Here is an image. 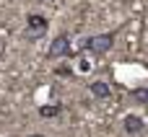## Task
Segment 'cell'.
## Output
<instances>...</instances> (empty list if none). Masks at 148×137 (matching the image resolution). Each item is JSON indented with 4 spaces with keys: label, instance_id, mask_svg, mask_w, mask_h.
Here are the masks:
<instances>
[{
    "label": "cell",
    "instance_id": "cell-4",
    "mask_svg": "<svg viewBox=\"0 0 148 137\" xmlns=\"http://www.w3.org/2000/svg\"><path fill=\"white\" fill-rule=\"evenodd\" d=\"M143 130H146L143 117H138V114H125V117H122V132H125V135L135 137V135H140Z\"/></svg>",
    "mask_w": 148,
    "mask_h": 137
},
{
    "label": "cell",
    "instance_id": "cell-5",
    "mask_svg": "<svg viewBox=\"0 0 148 137\" xmlns=\"http://www.w3.org/2000/svg\"><path fill=\"white\" fill-rule=\"evenodd\" d=\"M88 91H91V96L99 98V101H104V98L112 96V85H109L107 80H91V83H88Z\"/></svg>",
    "mask_w": 148,
    "mask_h": 137
},
{
    "label": "cell",
    "instance_id": "cell-6",
    "mask_svg": "<svg viewBox=\"0 0 148 137\" xmlns=\"http://www.w3.org/2000/svg\"><path fill=\"white\" fill-rule=\"evenodd\" d=\"M60 114H62V104H44V106H39V117L42 119H55Z\"/></svg>",
    "mask_w": 148,
    "mask_h": 137
},
{
    "label": "cell",
    "instance_id": "cell-1",
    "mask_svg": "<svg viewBox=\"0 0 148 137\" xmlns=\"http://www.w3.org/2000/svg\"><path fill=\"white\" fill-rule=\"evenodd\" d=\"M114 39H117V34H114V31L94 34V36H88V39H86V49H88L94 57H104V54L114 47Z\"/></svg>",
    "mask_w": 148,
    "mask_h": 137
},
{
    "label": "cell",
    "instance_id": "cell-3",
    "mask_svg": "<svg viewBox=\"0 0 148 137\" xmlns=\"http://www.w3.org/2000/svg\"><path fill=\"white\" fill-rule=\"evenodd\" d=\"M47 57L49 60H62V57H70V36L68 34H57L52 41H49V49H47Z\"/></svg>",
    "mask_w": 148,
    "mask_h": 137
},
{
    "label": "cell",
    "instance_id": "cell-9",
    "mask_svg": "<svg viewBox=\"0 0 148 137\" xmlns=\"http://www.w3.org/2000/svg\"><path fill=\"white\" fill-rule=\"evenodd\" d=\"M29 137H47V135H39V132H34V135H29Z\"/></svg>",
    "mask_w": 148,
    "mask_h": 137
},
{
    "label": "cell",
    "instance_id": "cell-2",
    "mask_svg": "<svg viewBox=\"0 0 148 137\" xmlns=\"http://www.w3.org/2000/svg\"><path fill=\"white\" fill-rule=\"evenodd\" d=\"M47 28H49V18L47 16H42V13H29L26 16V39L29 41H36V39H42L44 34H47Z\"/></svg>",
    "mask_w": 148,
    "mask_h": 137
},
{
    "label": "cell",
    "instance_id": "cell-8",
    "mask_svg": "<svg viewBox=\"0 0 148 137\" xmlns=\"http://www.w3.org/2000/svg\"><path fill=\"white\" fill-rule=\"evenodd\" d=\"M55 73H57V75H70V67H68V65H60Z\"/></svg>",
    "mask_w": 148,
    "mask_h": 137
},
{
    "label": "cell",
    "instance_id": "cell-7",
    "mask_svg": "<svg viewBox=\"0 0 148 137\" xmlns=\"http://www.w3.org/2000/svg\"><path fill=\"white\" fill-rule=\"evenodd\" d=\"M130 98L135 104H148V88H133L130 91Z\"/></svg>",
    "mask_w": 148,
    "mask_h": 137
}]
</instances>
